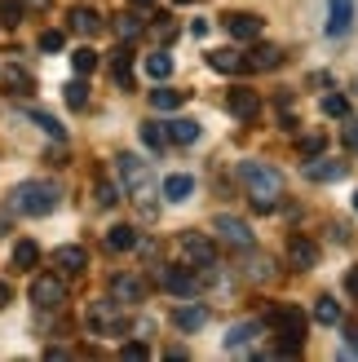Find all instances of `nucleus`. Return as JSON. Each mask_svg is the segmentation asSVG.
Masks as SVG:
<instances>
[{
    "mask_svg": "<svg viewBox=\"0 0 358 362\" xmlns=\"http://www.w3.org/2000/svg\"><path fill=\"white\" fill-rule=\"evenodd\" d=\"M190 194H195V177H186V173H173V177L164 181V199H168V204H186Z\"/></svg>",
    "mask_w": 358,
    "mask_h": 362,
    "instance_id": "25",
    "label": "nucleus"
},
{
    "mask_svg": "<svg viewBox=\"0 0 358 362\" xmlns=\"http://www.w3.org/2000/svg\"><path fill=\"white\" fill-rule=\"evenodd\" d=\"M275 66H283V49H275V45H257L253 53H248V71H275Z\"/></svg>",
    "mask_w": 358,
    "mask_h": 362,
    "instance_id": "24",
    "label": "nucleus"
},
{
    "mask_svg": "<svg viewBox=\"0 0 358 362\" xmlns=\"http://www.w3.org/2000/svg\"><path fill=\"white\" fill-rule=\"evenodd\" d=\"M142 27H146V23L137 18V9H124V13H115V35H120V40H137V35H142Z\"/></svg>",
    "mask_w": 358,
    "mask_h": 362,
    "instance_id": "29",
    "label": "nucleus"
},
{
    "mask_svg": "<svg viewBox=\"0 0 358 362\" xmlns=\"http://www.w3.org/2000/svg\"><path fill=\"white\" fill-rule=\"evenodd\" d=\"M186 98H190L186 88H151V106H155V111H177Z\"/></svg>",
    "mask_w": 358,
    "mask_h": 362,
    "instance_id": "28",
    "label": "nucleus"
},
{
    "mask_svg": "<svg viewBox=\"0 0 358 362\" xmlns=\"http://www.w3.org/2000/svg\"><path fill=\"white\" fill-rule=\"evenodd\" d=\"M31 305H35V310H62V305H67V279L58 274V269L31 279Z\"/></svg>",
    "mask_w": 358,
    "mask_h": 362,
    "instance_id": "5",
    "label": "nucleus"
},
{
    "mask_svg": "<svg viewBox=\"0 0 358 362\" xmlns=\"http://www.w3.org/2000/svg\"><path fill=\"white\" fill-rule=\"evenodd\" d=\"M345 173H350L345 159H328V155L306 159V181H341Z\"/></svg>",
    "mask_w": 358,
    "mask_h": 362,
    "instance_id": "13",
    "label": "nucleus"
},
{
    "mask_svg": "<svg viewBox=\"0 0 358 362\" xmlns=\"http://www.w3.org/2000/svg\"><path fill=\"white\" fill-rule=\"evenodd\" d=\"M9 305V283H0V310Z\"/></svg>",
    "mask_w": 358,
    "mask_h": 362,
    "instance_id": "45",
    "label": "nucleus"
},
{
    "mask_svg": "<svg viewBox=\"0 0 358 362\" xmlns=\"http://www.w3.org/2000/svg\"><path fill=\"white\" fill-rule=\"evenodd\" d=\"M106 247L111 252H133L137 247V230L133 226H111L106 230Z\"/></svg>",
    "mask_w": 358,
    "mask_h": 362,
    "instance_id": "27",
    "label": "nucleus"
},
{
    "mask_svg": "<svg viewBox=\"0 0 358 362\" xmlns=\"http://www.w3.org/2000/svg\"><path fill=\"white\" fill-rule=\"evenodd\" d=\"M146 76L151 80H168L173 76V58H168V53H151V58H146Z\"/></svg>",
    "mask_w": 358,
    "mask_h": 362,
    "instance_id": "33",
    "label": "nucleus"
},
{
    "mask_svg": "<svg viewBox=\"0 0 358 362\" xmlns=\"http://www.w3.org/2000/svg\"><path fill=\"white\" fill-rule=\"evenodd\" d=\"M23 9H27L23 0H0V23H9V27L23 23Z\"/></svg>",
    "mask_w": 358,
    "mask_h": 362,
    "instance_id": "40",
    "label": "nucleus"
},
{
    "mask_svg": "<svg viewBox=\"0 0 358 362\" xmlns=\"http://www.w3.org/2000/svg\"><path fill=\"white\" fill-rule=\"evenodd\" d=\"M5 234H9V208L0 212V239H5Z\"/></svg>",
    "mask_w": 358,
    "mask_h": 362,
    "instance_id": "44",
    "label": "nucleus"
},
{
    "mask_svg": "<svg viewBox=\"0 0 358 362\" xmlns=\"http://www.w3.org/2000/svg\"><path fill=\"white\" fill-rule=\"evenodd\" d=\"M142 141H146V151H164L168 146V129H164V124H142Z\"/></svg>",
    "mask_w": 358,
    "mask_h": 362,
    "instance_id": "31",
    "label": "nucleus"
},
{
    "mask_svg": "<svg viewBox=\"0 0 358 362\" xmlns=\"http://www.w3.org/2000/svg\"><path fill=\"white\" fill-rule=\"evenodd\" d=\"M173 322H177V332H200L208 322V310L204 305H182V310L173 314Z\"/></svg>",
    "mask_w": 358,
    "mask_h": 362,
    "instance_id": "26",
    "label": "nucleus"
},
{
    "mask_svg": "<svg viewBox=\"0 0 358 362\" xmlns=\"http://www.w3.org/2000/svg\"><path fill=\"white\" fill-rule=\"evenodd\" d=\"M71 31L84 35V40H93V35H102V31H106V23H102V13H98V9L76 5V9H71Z\"/></svg>",
    "mask_w": 358,
    "mask_h": 362,
    "instance_id": "17",
    "label": "nucleus"
},
{
    "mask_svg": "<svg viewBox=\"0 0 358 362\" xmlns=\"http://www.w3.org/2000/svg\"><path fill=\"white\" fill-rule=\"evenodd\" d=\"M146 5H155V0H133V9H146Z\"/></svg>",
    "mask_w": 358,
    "mask_h": 362,
    "instance_id": "47",
    "label": "nucleus"
},
{
    "mask_svg": "<svg viewBox=\"0 0 358 362\" xmlns=\"http://www.w3.org/2000/svg\"><path fill=\"white\" fill-rule=\"evenodd\" d=\"M212 230H217V243L235 247V252H253V243H257V234L248 230V221H239V216H217Z\"/></svg>",
    "mask_w": 358,
    "mask_h": 362,
    "instance_id": "8",
    "label": "nucleus"
},
{
    "mask_svg": "<svg viewBox=\"0 0 358 362\" xmlns=\"http://www.w3.org/2000/svg\"><path fill=\"white\" fill-rule=\"evenodd\" d=\"M182 257L195 269H212V265H217V243H212L208 234H200V230H186L182 234Z\"/></svg>",
    "mask_w": 358,
    "mask_h": 362,
    "instance_id": "7",
    "label": "nucleus"
},
{
    "mask_svg": "<svg viewBox=\"0 0 358 362\" xmlns=\"http://www.w3.org/2000/svg\"><path fill=\"white\" fill-rule=\"evenodd\" d=\"M111 71H115V84L120 88H133V49H129V40L111 53Z\"/></svg>",
    "mask_w": 358,
    "mask_h": 362,
    "instance_id": "23",
    "label": "nucleus"
},
{
    "mask_svg": "<svg viewBox=\"0 0 358 362\" xmlns=\"http://www.w3.org/2000/svg\"><path fill=\"white\" fill-rule=\"evenodd\" d=\"M354 93H358V80H354Z\"/></svg>",
    "mask_w": 358,
    "mask_h": 362,
    "instance_id": "50",
    "label": "nucleus"
},
{
    "mask_svg": "<svg viewBox=\"0 0 358 362\" xmlns=\"http://www.w3.org/2000/svg\"><path fill=\"white\" fill-rule=\"evenodd\" d=\"M84 322H88V332L102 336V340H120L124 332H129V322H124V305L111 296V300H93L84 310Z\"/></svg>",
    "mask_w": 358,
    "mask_h": 362,
    "instance_id": "4",
    "label": "nucleus"
},
{
    "mask_svg": "<svg viewBox=\"0 0 358 362\" xmlns=\"http://www.w3.org/2000/svg\"><path fill=\"white\" fill-rule=\"evenodd\" d=\"M115 177H120V186H124V194L137 204V212L146 216H155V181H151V164L142 155H133V151H120L115 155Z\"/></svg>",
    "mask_w": 358,
    "mask_h": 362,
    "instance_id": "1",
    "label": "nucleus"
},
{
    "mask_svg": "<svg viewBox=\"0 0 358 362\" xmlns=\"http://www.w3.org/2000/svg\"><path fill=\"white\" fill-rule=\"evenodd\" d=\"M177 5H195V0H177Z\"/></svg>",
    "mask_w": 358,
    "mask_h": 362,
    "instance_id": "48",
    "label": "nucleus"
},
{
    "mask_svg": "<svg viewBox=\"0 0 358 362\" xmlns=\"http://www.w3.org/2000/svg\"><path fill=\"white\" fill-rule=\"evenodd\" d=\"M120 194H124V186H115V181H106V177L98 181V204H102V208H115Z\"/></svg>",
    "mask_w": 358,
    "mask_h": 362,
    "instance_id": "36",
    "label": "nucleus"
},
{
    "mask_svg": "<svg viewBox=\"0 0 358 362\" xmlns=\"http://www.w3.org/2000/svg\"><path fill=\"white\" fill-rule=\"evenodd\" d=\"M27 9H49V0H23Z\"/></svg>",
    "mask_w": 358,
    "mask_h": 362,
    "instance_id": "46",
    "label": "nucleus"
},
{
    "mask_svg": "<svg viewBox=\"0 0 358 362\" xmlns=\"http://www.w3.org/2000/svg\"><path fill=\"white\" fill-rule=\"evenodd\" d=\"M0 84H5L9 98H31L35 93V76L23 62H5V66H0Z\"/></svg>",
    "mask_w": 358,
    "mask_h": 362,
    "instance_id": "11",
    "label": "nucleus"
},
{
    "mask_svg": "<svg viewBox=\"0 0 358 362\" xmlns=\"http://www.w3.org/2000/svg\"><path fill=\"white\" fill-rule=\"evenodd\" d=\"M226 111L235 115V119H257V111H261V98H257V88H230L226 93Z\"/></svg>",
    "mask_w": 358,
    "mask_h": 362,
    "instance_id": "12",
    "label": "nucleus"
},
{
    "mask_svg": "<svg viewBox=\"0 0 358 362\" xmlns=\"http://www.w3.org/2000/svg\"><path fill=\"white\" fill-rule=\"evenodd\" d=\"M323 115L345 119V115H350V98H345V93H328V98H323Z\"/></svg>",
    "mask_w": 358,
    "mask_h": 362,
    "instance_id": "34",
    "label": "nucleus"
},
{
    "mask_svg": "<svg viewBox=\"0 0 358 362\" xmlns=\"http://www.w3.org/2000/svg\"><path fill=\"white\" fill-rule=\"evenodd\" d=\"M53 208H58V186H49V181H23L9 194V212L23 216H49Z\"/></svg>",
    "mask_w": 358,
    "mask_h": 362,
    "instance_id": "3",
    "label": "nucleus"
},
{
    "mask_svg": "<svg viewBox=\"0 0 358 362\" xmlns=\"http://www.w3.org/2000/svg\"><path fill=\"white\" fill-rule=\"evenodd\" d=\"M49 265L58 269L62 279H76V274H84V265H88V252H84L80 243H62V247H53V252H49Z\"/></svg>",
    "mask_w": 358,
    "mask_h": 362,
    "instance_id": "10",
    "label": "nucleus"
},
{
    "mask_svg": "<svg viewBox=\"0 0 358 362\" xmlns=\"http://www.w3.org/2000/svg\"><path fill=\"white\" fill-rule=\"evenodd\" d=\"M9 265L18 269V274H31V269L40 265V247H35L31 239H18L13 252H9Z\"/></svg>",
    "mask_w": 358,
    "mask_h": 362,
    "instance_id": "21",
    "label": "nucleus"
},
{
    "mask_svg": "<svg viewBox=\"0 0 358 362\" xmlns=\"http://www.w3.org/2000/svg\"><path fill=\"white\" fill-rule=\"evenodd\" d=\"M31 124H35V129H45L53 141H62V124L53 119V115H45V111H31Z\"/></svg>",
    "mask_w": 358,
    "mask_h": 362,
    "instance_id": "38",
    "label": "nucleus"
},
{
    "mask_svg": "<svg viewBox=\"0 0 358 362\" xmlns=\"http://www.w3.org/2000/svg\"><path fill=\"white\" fill-rule=\"evenodd\" d=\"M341 146L350 155H358V119L354 115H345V124H341Z\"/></svg>",
    "mask_w": 358,
    "mask_h": 362,
    "instance_id": "39",
    "label": "nucleus"
},
{
    "mask_svg": "<svg viewBox=\"0 0 358 362\" xmlns=\"http://www.w3.org/2000/svg\"><path fill=\"white\" fill-rule=\"evenodd\" d=\"M261 336V322H239L226 332V354H253V340Z\"/></svg>",
    "mask_w": 358,
    "mask_h": 362,
    "instance_id": "18",
    "label": "nucleus"
},
{
    "mask_svg": "<svg viewBox=\"0 0 358 362\" xmlns=\"http://www.w3.org/2000/svg\"><path fill=\"white\" fill-rule=\"evenodd\" d=\"M341 318H345V314H341V305H336L332 296H318V300H314V322H323V327H336Z\"/></svg>",
    "mask_w": 358,
    "mask_h": 362,
    "instance_id": "30",
    "label": "nucleus"
},
{
    "mask_svg": "<svg viewBox=\"0 0 358 362\" xmlns=\"http://www.w3.org/2000/svg\"><path fill=\"white\" fill-rule=\"evenodd\" d=\"M345 292L358 300V265H350V269H345Z\"/></svg>",
    "mask_w": 358,
    "mask_h": 362,
    "instance_id": "43",
    "label": "nucleus"
},
{
    "mask_svg": "<svg viewBox=\"0 0 358 362\" xmlns=\"http://www.w3.org/2000/svg\"><path fill=\"white\" fill-rule=\"evenodd\" d=\"M62 45H67V35H62L58 27H49V31H40V49H45V53H58Z\"/></svg>",
    "mask_w": 358,
    "mask_h": 362,
    "instance_id": "41",
    "label": "nucleus"
},
{
    "mask_svg": "<svg viewBox=\"0 0 358 362\" xmlns=\"http://www.w3.org/2000/svg\"><path fill=\"white\" fill-rule=\"evenodd\" d=\"M239 181H243V190H248V199H253L257 212H275L279 208V199H283V173L275 164L243 159V164H239Z\"/></svg>",
    "mask_w": 358,
    "mask_h": 362,
    "instance_id": "2",
    "label": "nucleus"
},
{
    "mask_svg": "<svg viewBox=\"0 0 358 362\" xmlns=\"http://www.w3.org/2000/svg\"><path fill=\"white\" fill-rule=\"evenodd\" d=\"M261 18L257 13H230L226 18V31H230V40H239V45H248V40H261Z\"/></svg>",
    "mask_w": 358,
    "mask_h": 362,
    "instance_id": "15",
    "label": "nucleus"
},
{
    "mask_svg": "<svg viewBox=\"0 0 358 362\" xmlns=\"http://www.w3.org/2000/svg\"><path fill=\"white\" fill-rule=\"evenodd\" d=\"M67 106H71V111H84V106H88V84L71 80L67 84Z\"/></svg>",
    "mask_w": 358,
    "mask_h": 362,
    "instance_id": "35",
    "label": "nucleus"
},
{
    "mask_svg": "<svg viewBox=\"0 0 358 362\" xmlns=\"http://www.w3.org/2000/svg\"><path fill=\"white\" fill-rule=\"evenodd\" d=\"M208 66L212 71H221V76H239V71H248V58L235 49H212L208 53Z\"/></svg>",
    "mask_w": 358,
    "mask_h": 362,
    "instance_id": "20",
    "label": "nucleus"
},
{
    "mask_svg": "<svg viewBox=\"0 0 358 362\" xmlns=\"http://www.w3.org/2000/svg\"><path fill=\"white\" fill-rule=\"evenodd\" d=\"M111 296L120 305H142L146 300V279H137V274H115L111 279Z\"/></svg>",
    "mask_w": 358,
    "mask_h": 362,
    "instance_id": "14",
    "label": "nucleus"
},
{
    "mask_svg": "<svg viewBox=\"0 0 358 362\" xmlns=\"http://www.w3.org/2000/svg\"><path fill=\"white\" fill-rule=\"evenodd\" d=\"M288 261H292V269H314L318 265V243L306 239V234H292L288 239Z\"/></svg>",
    "mask_w": 358,
    "mask_h": 362,
    "instance_id": "16",
    "label": "nucleus"
},
{
    "mask_svg": "<svg viewBox=\"0 0 358 362\" xmlns=\"http://www.w3.org/2000/svg\"><path fill=\"white\" fill-rule=\"evenodd\" d=\"M120 354H124V358H133V362H142V358H151V349L142 345V340H129V345H120Z\"/></svg>",
    "mask_w": 358,
    "mask_h": 362,
    "instance_id": "42",
    "label": "nucleus"
},
{
    "mask_svg": "<svg viewBox=\"0 0 358 362\" xmlns=\"http://www.w3.org/2000/svg\"><path fill=\"white\" fill-rule=\"evenodd\" d=\"M354 212H358V194H354Z\"/></svg>",
    "mask_w": 358,
    "mask_h": 362,
    "instance_id": "49",
    "label": "nucleus"
},
{
    "mask_svg": "<svg viewBox=\"0 0 358 362\" xmlns=\"http://www.w3.org/2000/svg\"><path fill=\"white\" fill-rule=\"evenodd\" d=\"M159 287L190 300L195 292H200V274H195V265H164V269H159Z\"/></svg>",
    "mask_w": 358,
    "mask_h": 362,
    "instance_id": "9",
    "label": "nucleus"
},
{
    "mask_svg": "<svg viewBox=\"0 0 358 362\" xmlns=\"http://www.w3.org/2000/svg\"><path fill=\"white\" fill-rule=\"evenodd\" d=\"M323 146H328V137L323 133H310V137H301V159H314V155H323Z\"/></svg>",
    "mask_w": 358,
    "mask_h": 362,
    "instance_id": "37",
    "label": "nucleus"
},
{
    "mask_svg": "<svg viewBox=\"0 0 358 362\" xmlns=\"http://www.w3.org/2000/svg\"><path fill=\"white\" fill-rule=\"evenodd\" d=\"M354 27V0H328V35H345Z\"/></svg>",
    "mask_w": 358,
    "mask_h": 362,
    "instance_id": "19",
    "label": "nucleus"
},
{
    "mask_svg": "<svg viewBox=\"0 0 358 362\" xmlns=\"http://www.w3.org/2000/svg\"><path fill=\"white\" fill-rule=\"evenodd\" d=\"M164 129H168V141H173V146H195V141H200V124H195V119H186V115L168 119Z\"/></svg>",
    "mask_w": 358,
    "mask_h": 362,
    "instance_id": "22",
    "label": "nucleus"
},
{
    "mask_svg": "<svg viewBox=\"0 0 358 362\" xmlns=\"http://www.w3.org/2000/svg\"><path fill=\"white\" fill-rule=\"evenodd\" d=\"M270 327L279 336V345H301L306 340V314L296 305H279V310H270Z\"/></svg>",
    "mask_w": 358,
    "mask_h": 362,
    "instance_id": "6",
    "label": "nucleus"
},
{
    "mask_svg": "<svg viewBox=\"0 0 358 362\" xmlns=\"http://www.w3.org/2000/svg\"><path fill=\"white\" fill-rule=\"evenodd\" d=\"M71 66H76L80 76H93V71H98V53L88 49V45H80L76 53H71Z\"/></svg>",
    "mask_w": 358,
    "mask_h": 362,
    "instance_id": "32",
    "label": "nucleus"
}]
</instances>
